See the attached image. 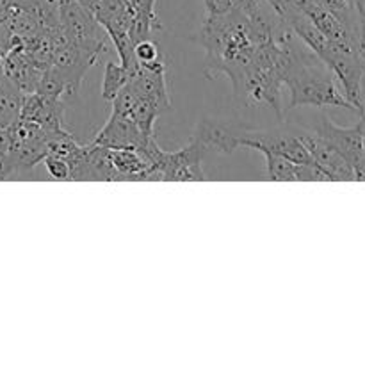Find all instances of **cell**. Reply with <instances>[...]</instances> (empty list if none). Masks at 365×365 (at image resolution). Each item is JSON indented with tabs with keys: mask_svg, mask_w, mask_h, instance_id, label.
Listing matches in <instances>:
<instances>
[{
	"mask_svg": "<svg viewBox=\"0 0 365 365\" xmlns=\"http://www.w3.org/2000/svg\"><path fill=\"white\" fill-rule=\"evenodd\" d=\"M127 84L130 86V89L139 98L155 100L166 110L171 109L166 81V66H164L160 59L150 64H138V68L132 71L130 81Z\"/></svg>",
	"mask_w": 365,
	"mask_h": 365,
	"instance_id": "8",
	"label": "cell"
},
{
	"mask_svg": "<svg viewBox=\"0 0 365 365\" xmlns=\"http://www.w3.org/2000/svg\"><path fill=\"white\" fill-rule=\"evenodd\" d=\"M13 7V0H0V13Z\"/></svg>",
	"mask_w": 365,
	"mask_h": 365,
	"instance_id": "21",
	"label": "cell"
},
{
	"mask_svg": "<svg viewBox=\"0 0 365 365\" xmlns=\"http://www.w3.org/2000/svg\"><path fill=\"white\" fill-rule=\"evenodd\" d=\"M362 123H364V148H365V114L362 116Z\"/></svg>",
	"mask_w": 365,
	"mask_h": 365,
	"instance_id": "22",
	"label": "cell"
},
{
	"mask_svg": "<svg viewBox=\"0 0 365 365\" xmlns=\"http://www.w3.org/2000/svg\"><path fill=\"white\" fill-rule=\"evenodd\" d=\"M266 2L269 4V6L273 7L274 13H277L278 16H280V14L284 13L285 6H287V4H289V0H266Z\"/></svg>",
	"mask_w": 365,
	"mask_h": 365,
	"instance_id": "19",
	"label": "cell"
},
{
	"mask_svg": "<svg viewBox=\"0 0 365 365\" xmlns=\"http://www.w3.org/2000/svg\"><path fill=\"white\" fill-rule=\"evenodd\" d=\"M195 138L205 148H214L221 153H232L234 150L253 148L259 152H273L284 155L296 164H310L312 157L298 134L284 130H252V128L232 127L216 120H202L196 125Z\"/></svg>",
	"mask_w": 365,
	"mask_h": 365,
	"instance_id": "2",
	"label": "cell"
},
{
	"mask_svg": "<svg viewBox=\"0 0 365 365\" xmlns=\"http://www.w3.org/2000/svg\"><path fill=\"white\" fill-rule=\"evenodd\" d=\"M316 134L323 138L330 146H334L351 168L365 155L364 148V123L362 120L355 127H339L327 114H323L317 123Z\"/></svg>",
	"mask_w": 365,
	"mask_h": 365,
	"instance_id": "6",
	"label": "cell"
},
{
	"mask_svg": "<svg viewBox=\"0 0 365 365\" xmlns=\"http://www.w3.org/2000/svg\"><path fill=\"white\" fill-rule=\"evenodd\" d=\"M95 61L98 59L89 56L86 50H82L81 46H77L73 41L68 39V41L61 43V45L52 48V64L50 66L68 82L71 91H75L77 86L81 84L82 77L86 75V71H88V68Z\"/></svg>",
	"mask_w": 365,
	"mask_h": 365,
	"instance_id": "10",
	"label": "cell"
},
{
	"mask_svg": "<svg viewBox=\"0 0 365 365\" xmlns=\"http://www.w3.org/2000/svg\"><path fill=\"white\" fill-rule=\"evenodd\" d=\"M59 20L68 38L98 59L106 50V34L95 14L75 0H59Z\"/></svg>",
	"mask_w": 365,
	"mask_h": 365,
	"instance_id": "5",
	"label": "cell"
},
{
	"mask_svg": "<svg viewBox=\"0 0 365 365\" xmlns=\"http://www.w3.org/2000/svg\"><path fill=\"white\" fill-rule=\"evenodd\" d=\"M43 163H45L46 171L52 178H56V180H70V164L63 157L46 155Z\"/></svg>",
	"mask_w": 365,
	"mask_h": 365,
	"instance_id": "18",
	"label": "cell"
},
{
	"mask_svg": "<svg viewBox=\"0 0 365 365\" xmlns=\"http://www.w3.org/2000/svg\"><path fill=\"white\" fill-rule=\"evenodd\" d=\"M298 138L302 139V143L305 145L307 152L310 153L314 163L321 168L323 171H327L328 177L331 178V182H353L355 180V173H353V168L334 146L328 145L323 138L314 132L302 130L298 132Z\"/></svg>",
	"mask_w": 365,
	"mask_h": 365,
	"instance_id": "7",
	"label": "cell"
},
{
	"mask_svg": "<svg viewBox=\"0 0 365 365\" xmlns=\"http://www.w3.org/2000/svg\"><path fill=\"white\" fill-rule=\"evenodd\" d=\"M134 56L139 64L155 63V61L160 59L159 45H157L152 38L141 39V41H138L134 45Z\"/></svg>",
	"mask_w": 365,
	"mask_h": 365,
	"instance_id": "17",
	"label": "cell"
},
{
	"mask_svg": "<svg viewBox=\"0 0 365 365\" xmlns=\"http://www.w3.org/2000/svg\"><path fill=\"white\" fill-rule=\"evenodd\" d=\"M205 146L192 135L191 141L177 152H164L159 145L150 148L148 157L152 163V173L148 182H202L205 173L202 168Z\"/></svg>",
	"mask_w": 365,
	"mask_h": 365,
	"instance_id": "4",
	"label": "cell"
},
{
	"mask_svg": "<svg viewBox=\"0 0 365 365\" xmlns=\"http://www.w3.org/2000/svg\"><path fill=\"white\" fill-rule=\"evenodd\" d=\"M18 175L21 173L11 155V134L9 130L0 128V180H9Z\"/></svg>",
	"mask_w": 365,
	"mask_h": 365,
	"instance_id": "16",
	"label": "cell"
},
{
	"mask_svg": "<svg viewBox=\"0 0 365 365\" xmlns=\"http://www.w3.org/2000/svg\"><path fill=\"white\" fill-rule=\"evenodd\" d=\"M150 135L143 134L138 125L132 121V118L120 116V114H110L107 123L102 130L93 138V145L103 146L109 150L120 148H143L150 141Z\"/></svg>",
	"mask_w": 365,
	"mask_h": 365,
	"instance_id": "9",
	"label": "cell"
},
{
	"mask_svg": "<svg viewBox=\"0 0 365 365\" xmlns=\"http://www.w3.org/2000/svg\"><path fill=\"white\" fill-rule=\"evenodd\" d=\"M163 113H166V109L160 103H157L155 100L139 98L138 96V100H135L134 107L130 110V118L143 134L150 135V138H155V134H153V125H155L157 118Z\"/></svg>",
	"mask_w": 365,
	"mask_h": 365,
	"instance_id": "13",
	"label": "cell"
},
{
	"mask_svg": "<svg viewBox=\"0 0 365 365\" xmlns=\"http://www.w3.org/2000/svg\"><path fill=\"white\" fill-rule=\"evenodd\" d=\"M24 93L14 86L4 73L0 75V128L9 130L18 123L21 110Z\"/></svg>",
	"mask_w": 365,
	"mask_h": 365,
	"instance_id": "12",
	"label": "cell"
},
{
	"mask_svg": "<svg viewBox=\"0 0 365 365\" xmlns=\"http://www.w3.org/2000/svg\"><path fill=\"white\" fill-rule=\"evenodd\" d=\"M20 120L32 121L45 130L64 128V103L61 98H45L39 93H25L21 98Z\"/></svg>",
	"mask_w": 365,
	"mask_h": 365,
	"instance_id": "11",
	"label": "cell"
},
{
	"mask_svg": "<svg viewBox=\"0 0 365 365\" xmlns=\"http://www.w3.org/2000/svg\"><path fill=\"white\" fill-rule=\"evenodd\" d=\"M70 86L68 82L53 70L52 66L46 68V70L41 71V77H39L38 88H36V93H39L45 98H61L64 93H70Z\"/></svg>",
	"mask_w": 365,
	"mask_h": 365,
	"instance_id": "15",
	"label": "cell"
},
{
	"mask_svg": "<svg viewBox=\"0 0 365 365\" xmlns=\"http://www.w3.org/2000/svg\"><path fill=\"white\" fill-rule=\"evenodd\" d=\"M132 71L127 70L123 64L116 63H107L106 71H103V81H102V96L106 102H110V100L116 96V93L130 81Z\"/></svg>",
	"mask_w": 365,
	"mask_h": 365,
	"instance_id": "14",
	"label": "cell"
},
{
	"mask_svg": "<svg viewBox=\"0 0 365 365\" xmlns=\"http://www.w3.org/2000/svg\"><path fill=\"white\" fill-rule=\"evenodd\" d=\"M252 4L220 16L205 14L202 27L192 39L205 48L207 77H214L216 73L230 77L252 59L260 46L250 21L248 7Z\"/></svg>",
	"mask_w": 365,
	"mask_h": 365,
	"instance_id": "1",
	"label": "cell"
},
{
	"mask_svg": "<svg viewBox=\"0 0 365 365\" xmlns=\"http://www.w3.org/2000/svg\"><path fill=\"white\" fill-rule=\"evenodd\" d=\"M75 2H78L82 7H86V9H89L91 13H95V9H96V6L100 4V0H75Z\"/></svg>",
	"mask_w": 365,
	"mask_h": 365,
	"instance_id": "20",
	"label": "cell"
},
{
	"mask_svg": "<svg viewBox=\"0 0 365 365\" xmlns=\"http://www.w3.org/2000/svg\"><path fill=\"white\" fill-rule=\"evenodd\" d=\"M314 57L296 48L291 64L285 71L284 84L291 89L289 107H341L353 109L346 100L344 91L339 88L337 78L330 70H321L312 63Z\"/></svg>",
	"mask_w": 365,
	"mask_h": 365,
	"instance_id": "3",
	"label": "cell"
}]
</instances>
